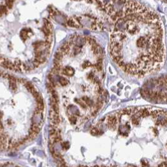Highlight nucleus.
Here are the masks:
<instances>
[{
	"mask_svg": "<svg viewBox=\"0 0 167 167\" xmlns=\"http://www.w3.org/2000/svg\"><path fill=\"white\" fill-rule=\"evenodd\" d=\"M57 101H55L54 98L50 97V105H51V109L54 110L55 112L59 114V106H58Z\"/></svg>",
	"mask_w": 167,
	"mask_h": 167,
	"instance_id": "nucleus-6",
	"label": "nucleus"
},
{
	"mask_svg": "<svg viewBox=\"0 0 167 167\" xmlns=\"http://www.w3.org/2000/svg\"><path fill=\"white\" fill-rule=\"evenodd\" d=\"M5 3H6V6L7 7V8H8V10H10L13 8V6L14 1H5Z\"/></svg>",
	"mask_w": 167,
	"mask_h": 167,
	"instance_id": "nucleus-14",
	"label": "nucleus"
},
{
	"mask_svg": "<svg viewBox=\"0 0 167 167\" xmlns=\"http://www.w3.org/2000/svg\"><path fill=\"white\" fill-rule=\"evenodd\" d=\"M30 33H32V31H31V30H30L27 29V28H24V29L21 30L20 33V36L21 40H25L27 38H29Z\"/></svg>",
	"mask_w": 167,
	"mask_h": 167,
	"instance_id": "nucleus-5",
	"label": "nucleus"
},
{
	"mask_svg": "<svg viewBox=\"0 0 167 167\" xmlns=\"http://www.w3.org/2000/svg\"><path fill=\"white\" fill-rule=\"evenodd\" d=\"M145 99L158 104H167V75L150 80L141 88Z\"/></svg>",
	"mask_w": 167,
	"mask_h": 167,
	"instance_id": "nucleus-2",
	"label": "nucleus"
},
{
	"mask_svg": "<svg viewBox=\"0 0 167 167\" xmlns=\"http://www.w3.org/2000/svg\"><path fill=\"white\" fill-rule=\"evenodd\" d=\"M0 167H25L12 162H0Z\"/></svg>",
	"mask_w": 167,
	"mask_h": 167,
	"instance_id": "nucleus-4",
	"label": "nucleus"
},
{
	"mask_svg": "<svg viewBox=\"0 0 167 167\" xmlns=\"http://www.w3.org/2000/svg\"><path fill=\"white\" fill-rule=\"evenodd\" d=\"M110 17L111 58L122 71L144 77L161 69L166 59L165 31L159 15L138 1H99Z\"/></svg>",
	"mask_w": 167,
	"mask_h": 167,
	"instance_id": "nucleus-1",
	"label": "nucleus"
},
{
	"mask_svg": "<svg viewBox=\"0 0 167 167\" xmlns=\"http://www.w3.org/2000/svg\"><path fill=\"white\" fill-rule=\"evenodd\" d=\"M31 65H32L33 66V67H34V68H37V67H39L40 65H41V64H40L39 62H37V61L35 60H33L32 61V64H31Z\"/></svg>",
	"mask_w": 167,
	"mask_h": 167,
	"instance_id": "nucleus-15",
	"label": "nucleus"
},
{
	"mask_svg": "<svg viewBox=\"0 0 167 167\" xmlns=\"http://www.w3.org/2000/svg\"><path fill=\"white\" fill-rule=\"evenodd\" d=\"M9 84H10V89L12 90V91H16L17 90L16 82H15V81H9Z\"/></svg>",
	"mask_w": 167,
	"mask_h": 167,
	"instance_id": "nucleus-13",
	"label": "nucleus"
},
{
	"mask_svg": "<svg viewBox=\"0 0 167 167\" xmlns=\"http://www.w3.org/2000/svg\"><path fill=\"white\" fill-rule=\"evenodd\" d=\"M65 55V54H64L62 51H60L59 49H58L57 52L55 53V56H54V58H55V59L58 60L62 61Z\"/></svg>",
	"mask_w": 167,
	"mask_h": 167,
	"instance_id": "nucleus-8",
	"label": "nucleus"
},
{
	"mask_svg": "<svg viewBox=\"0 0 167 167\" xmlns=\"http://www.w3.org/2000/svg\"><path fill=\"white\" fill-rule=\"evenodd\" d=\"M4 74H5V73H3V72H1V71H0V77H3L4 76Z\"/></svg>",
	"mask_w": 167,
	"mask_h": 167,
	"instance_id": "nucleus-16",
	"label": "nucleus"
},
{
	"mask_svg": "<svg viewBox=\"0 0 167 167\" xmlns=\"http://www.w3.org/2000/svg\"><path fill=\"white\" fill-rule=\"evenodd\" d=\"M43 22L44 26L47 27V28H48V30H50V31H52L53 26H52V23L50 21V20H48L47 19V18H44V19L43 20Z\"/></svg>",
	"mask_w": 167,
	"mask_h": 167,
	"instance_id": "nucleus-9",
	"label": "nucleus"
},
{
	"mask_svg": "<svg viewBox=\"0 0 167 167\" xmlns=\"http://www.w3.org/2000/svg\"><path fill=\"white\" fill-rule=\"evenodd\" d=\"M59 82L62 86H65V85H68L70 82L67 78L64 77H61L59 79Z\"/></svg>",
	"mask_w": 167,
	"mask_h": 167,
	"instance_id": "nucleus-12",
	"label": "nucleus"
},
{
	"mask_svg": "<svg viewBox=\"0 0 167 167\" xmlns=\"http://www.w3.org/2000/svg\"><path fill=\"white\" fill-rule=\"evenodd\" d=\"M41 31H42L43 33L45 35V37H49L50 35H52V31H50V30H48L47 27H45L44 25H43L41 28Z\"/></svg>",
	"mask_w": 167,
	"mask_h": 167,
	"instance_id": "nucleus-7",
	"label": "nucleus"
},
{
	"mask_svg": "<svg viewBox=\"0 0 167 167\" xmlns=\"http://www.w3.org/2000/svg\"><path fill=\"white\" fill-rule=\"evenodd\" d=\"M35 60L37 61L38 62H39L40 64H43L44 62H45L47 61V57L45 56H40V57H35L34 58Z\"/></svg>",
	"mask_w": 167,
	"mask_h": 167,
	"instance_id": "nucleus-11",
	"label": "nucleus"
},
{
	"mask_svg": "<svg viewBox=\"0 0 167 167\" xmlns=\"http://www.w3.org/2000/svg\"><path fill=\"white\" fill-rule=\"evenodd\" d=\"M24 85H25V86L26 87L27 90H28L30 92H31V93L33 92V91H34L35 90V87H34V85H33L30 82H28V81H27L26 83L24 84Z\"/></svg>",
	"mask_w": 167,
	"mask_h": 167,
	"instance_id": "nucleus-10",
	"label": "nucleus"
},
{
	"mask_svg": "<svg viewBox=\"0 0 167 167\" xmlns=\"http://www.w3.org/2000/svg\"><path fill=\"white\" fill-rule=\"evenodd\" d=\"M75 70L73 68L67 66L65 67H63L61 74H64V75H66L67 77H72L75 74Z\"/></svg>",
	"mask_w": 167,
	"mask_h": 167,
	"instance_id": "nucleus-3",
	"label": "nucleus"
},
{
	"mask_svg": "<svg viewBox=\"0 0 167 167\" xmlns=\"http://www.w3.org/2000/svg\"><path fill=\"white\" fill-rule=\"evenodd\" d=\"M3 58V57H1V55H0V60H1V58Z\"/></svg>",
	"mask_w": 167,
	"mask_h": 167,
	"instance_id": "nucleus-17",
	"label": "nucleus"
}]
</instances>
